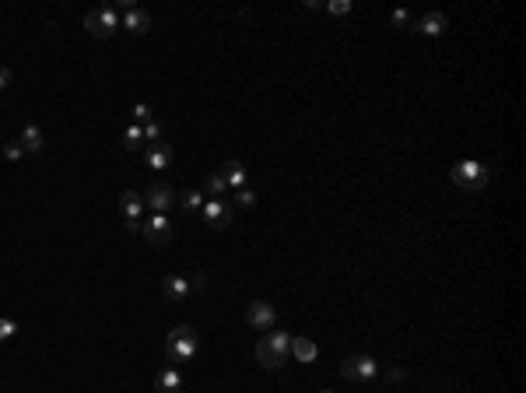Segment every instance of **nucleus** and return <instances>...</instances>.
<instances>
[{"mask_svg": "<svg viewBox=\"0 0 526 393\" xmlns=\"http://www.w3.org/2000/svg\"><path fill=\"white\" fill-rule=\"evenodd\" d=\"M253 355H256V362H260L263 369H281V365L292 358V334L274 330V334L260 337L256 348H253Z\"/></svg>", "mask_w": 526, "mask_h": 393, "instance_id": "obj_1", "label": "nucleus"}, {"mask_svg": "<svg viewBox=\"0 0 526 393\" xmlns=\"http://www.w3.org/2000/svg\"><path fill=\"white\" fill-rule=\"evenodd\" d=\"M197 348H200V334H197V327H190V323L172 327L169 337H165V358H169L172 365H186V362L197 355Z\"/></svg>", "mask_w": 526, "mask_h": 393, "instance_id": "obj_2", "label": "nucleus"}, {"mask_svg": "<svg viewBox=\"0 0 526 393\" xmlns=\"http://www.w3.org/2000/svg\"><path fill=\"white\" fill-rule=\"evenodd\" d=\"M449 179H453V186H460L464 193H477V190L488 186V166L477 162V158L456 162V166L449 168Z\"/></svg>", "mask_w": 526, "mask_h": 393, "instance_id": "obj_3", "label": "nucleus"}, {"mask_svg": "<svg viewBox=\"0 0 526 393\" xmlns=\"http://www.w3.org/2000/svg\"><path fill=\"white\" fill-rule=\"evenodd\" d=\"M119 28V14L116 7H99L84 18V32L95 36V39H113V32Z\"/></svg>", "mask_w": 526, "mask_h": 393, "instance_id": "obj_4", "label": "nucleus"}, {"mask_svg": "<svg viewBox=\"0 0 526 393\" xmlns=\"http://www.w3.org/2000/svg\"><path fill=\"white\" fill-rule=\"evenodd\" d=\"M341 376L351 379V383H365V379H376L379 376V365L368 355H351V358L341 362Z\"/></svg>", "mask_w": 526, "mask_h": 393, "instance_id": "obj_5", "label": "nucleus"}, {"mask_svg": "<svg viewBox=\"0 0 526 393\" xmlns=\"http://www.w3.org/2000/svg\"><path fill=\"white\" fill-rule=\"evenodd\" d=\"M113 7L123 11V21H119V28H126V32H133V36H144L148 28H151V14L144 11V7H137L133 0H116Z\"/></svg>", "mask_w": 526, "mask_h": 393, "instance_id": "obj_6", "label": "nucleus"}, {"mask_svg": "<svg viewBox=\"0 0 526 393\" xmlns=\"http://www.w3.org/2000/svg\"><path fill=\"white\" fill-rule=\"evenodd\" d=\"M119 215L126 222V232H141V222H144V197L137 190H123L119 197Z\"/></svg>", "mask_w": 526, "mask_h": 393, "instance_id": "obj_7", "label": "nucleus"}, {"mask_svg": "<svg viewBox=\"0 0 526 393\" xmlns=\"http://www.w3.org/2000/svg\"><path fill=\"white\" fill-rule=\"evenodd\" d=\"M141 235H144L151 246H169V242H172V225H169L165 215H151V218L141 222Z\"/></svg>", "mask_w": 526, "mask_h": 393, "instance_id": "obj_8", "label": "nucleus"}, {"mask_svg": "<svg viewBox=\"0 0 526 393\" xmlns=\"http://www.w3.org/2000/svg\"><path fill=\"white\" fill-rule=\"evenodd\" d=\"M200 218L204 225H211V228H229L232 225V204L229 200H214V197H207V204L200 208Z\"/></svg>", "mask_w": 526, "mask_h": 393, "instance_id": "obj_9", "label": "nucleus"}, {"mask_svg": "<svg viewBox=\"0 0 526 393\" xmlns=\"http://www.w3.org/2000/svg\"><path fill=\"white\" fill-rule=\"evenodd\" d=\"M175 200H179V193H175L169 183H155V186H148V193H144V204H148L155 215H169V208H172Z\"/></svg>", "mask_w": 526, "mask_h": 393, "instance_id": "obj_10", "label": "nucleus"}, {"mask_svg": "<svg viewBox=\"0 0 526 393\" xmlns=\"http://www.w3.org/2000/svg\"><path fill=\"white\" fill-rule=\"evenodd\" d=\"M274 320H278V309H274L270 302H249V309H246V323H249L253 330H270Z\"/></svg>", "mask_w": 526, "mask_h": 393, "instance_id": "obj_11", "label": "nucleus"}, {"mask_svg": "<svg viewBox=\"0 0 526 393\" xmlns=\"http://www.w3.org/2000/svg\"><path fill=\"white\" fill-rule=\"evenodd\" d=\"M446 28H449V18H446L442 11H428V14H421V18L414 21V32H417V36H428V39L442 36Z\"/></svg>", "mask_w": 526, "mask_h": 393, "instance_id": "obj_12", "label": "nucleus"}, {"mask_svg": "<svg viewBox=\"0 0 526 393\" xmlns=\"http://www.w3.org/2000/svg\"><path fill=\"white\" fill-rule=\"evenodd\" d=\"M162 295H165V302H186V295H190V278H182V274H169V278L162 281Z\"/></svg>", "mask_w": 526, "mask_h": 393, "instance_id": "obj_13", "label": "nucleus"}, {"mask_svg": "<svg viewBox=\"0 0 526 393\" xmlns=\"http://www.w3.org/2000/svg\"><path fill=\"white\" fill-rule=\"evenodd\" d=\"M18 144H21L28 155H35V151H43V148H46V137H43V130H39L35 123H25V126H21V134H18Z\"/></svg>", "mask_w": 526, "mask_h": 393, "instance_id": "obj_14", "label": "nucleus"}, {"mask_svg": "<svg viewBox=\"0 0 526 393\" xmlns=\"http://www.w3.org/2000/svg\"><path fill=\"white\" fill-rule=\"evenodd\" d=\"M144 162H148V168H169V166H172V148H169L165 141H158V144H148V151H144Z\"/></svg>", "mask_w": 526, "mask_h": 393, "instance_id": "obj_15", "label": "nucleus"}, {"mask_svg": "<svg viewBox=\"0 0 526 393\" xmlns=\"http://www.w3.org/2000/svg\"><path fill=\"white\" fill-rule=\"evenodd\" d=\"M155 393H182V376H179V369H162L158 376H155Z\"/></svg>", "mask_w": 526, "mask_h": 393, "instance_id": "obj_16", "label": "nucleus"}, {"mask_svg": "<svg viewBox=\"0 0 526 393\" xmlns=\"http://www.w3.org/2000/svg\"><path fill=\"white\" fill-rule=\"evenodd\" d=\"M221 176H225V183H229V190H246V168H242V162H235V158H229L225 166H221Z\"/></svg>", "mask_w": 526, "mask_h": 393, "instance_id": "obj_17", "label": "nucleus"}, {"mask_svg": "<svg viewBox=\"0 0 526 393\" xmlns=\"http://www.w3.org/2000/svg\"><path fill=\"white\" fill-rule=\"evenodd\" d=\"M292 355L298 362H316V355H319V348H316V340L312 337H292Z\"/></svg>", "mask_w": 526, "mask_h": 393, "instance_id": "obj_18", "label": "nucleus"}, {"mask_svg": "<svg viewBox=\"0 0 526 393\" xmlns=\"http://www.w3.org/2000/svg\"><path fill=\"white\" fill-rule=\"evenodd\" d=\"M207 197H214V200H225V193H229V183H225V176L221 172H211L207 176V190H204Z\"/></svg>", "mask_w": 526, "mask_h": 393, "instance_id": "obj_19", "label": "nucleus"}, {"mask_svg": "<svg viewBox=\"0 0 526 393\" xmlns=\"http://www.w3.org/2000/svg\"><path fill=\"white\" fill-rule=\"evenodd\" d=\"M175 204H182L186 211H200V208L207 204V193H204V190H186V193H179Z\"/></svg>", "mask_w": 526, "mask_h": 393, "instance_id": "obj_20", "label": "nucleus"}, {"mask_svg": "<svg viewBox=\"0 0 526 393\" xmlns=\"http://www.w3.org/2000/svg\"><path fill=\"white\" fill-rule=\"evenodd\" d=\"M141 144H144V130L133 123V126L123 134V148H126V151H141Z\"/></svg>", "mask_w": 526, "mask_h": 393, "instance_id": "obj_21", "label": "nucleus"}, {"mask_svg": "<svg viewBox=\"0 0 526 393\" xmlns=\"http://www.w3.org/2000/svg\"><path fill=\"white\" fill-rule=\"evenodd\" d=\"M141 130H144V141H148V144H158V141H162V126H158L155 119H151V123H144Z\"/></svg>", "mask_w": 526, "mask_h": 393, "instance_id": "obj_22", "label": "nucleus"}, {"mask_svg": "<svg viewBox=\"0 0 526 393\" xmlns=\"http://www.w3.org/2000/svg\"><path fill=\"white\" fill-rule=\"evenodd\" d=\"M21 155H25V148H21V144H18V137H14V141H7V144H4V158H7V162H18V158H21Z\"/></svg>", "mask_w": 526, "mask_h": 393, "instance_id": "obj_23", "label": "nucleus"}, {"mask_svg": "<svg viewBox=\"0 0 526 393\" xmlns=\"http://www.w3.org/2000/svg\"><path fill=\"white\" fill-rule=\"evenodd\" d=\"M235 208H256V193L246 186V190H239L235 193Z\"/></svg>", "mask_w": 526, "mask_h": 393, "instance_id": "obj_24", "label": "nucleus"}, {"mask_svg": "<svg viewBox=\"0 0 526 393\" xmlns=\"http://www.w3.org/2000/svg\"><path fill=\"white\" fill-rule=\"evenodd\" d=\"M14 334H18V323L7 320V316H0V340H11Z\"/></svg>", "mask_w": 526, "mask_h": 393, "instance_id": "obj_25", "label": "nucleus"}, {"mask_svg": "<svg viewBox=\"0 0 526 393\" xmlns=\"http://www.w3.org/2000/svg\"><path fill=\"white\" fill-rule=\"evenodd\" d=\"M133 119H137V126H144V123H151V106H144V102H137V106H133Z\"/></svg>", "mask_w": 526, "mask_h": 393, "instance_id": "obj_26", "label": "nucleus"}, {"mask_svg": "<svg viewBox=\"0 0 526 393\" xmlns=\"http://www.w3.org/2000/svg\"><path fill=\"white\" fill-rule=\"evenodd\" d=\"M327 11L341 18V14H351V4H348V0H330V4H327Z\"/></svg>", "mask_w": 526, "mask_h": 393, "instance_id": "obj_27", "label": "nucleus"}, {"mask_svg": "<svg viewBox=\"0 0 526 393\" xmlns=\"http://www.w3.org/2000/svg\"><path fill=\"white\" fill-rule=\"evenodd\" d=\"M390 21H393L397 28H404V25H410V14H407V11H404V7H397V11L390 14Z\"/></svg>", "mask_w": 526, "mask_h": 393, "instance_id": "obj_28", "label": "nucleus"}, {"mask_svg": "<svg viewBox=\"0 0 526 393\" xmlns=\"http://www.w3.org/2000/svg\"><path fill=\"white\" fill-rule=\"evenodd\" d=\"M386 379H390V383H404V379H407V372H404V369H390V372H386Z\"/></svg>", "mask_w": 526, "mask_h": 393, "instance_id": "obj_29", "label": "nucleus"}, {"mask_svg": "<svg viewBox=\"0 0 526 393\" xmlns=\"http://www.w3.org/2000/svg\"><path fill=\"white\" fill-rule=\"evenodd\" d=\"M190 288H207V274H193V278H190Z\"/></svg>", "mask_w": 526, "mask_h": 393, "instance_id": "obj_30", "label": "nucleus"}, {"mask_svg": "<svg viewBox=\"0 0 526 393\" xmlns=\"http://www.w3.org/2000/svg\"><path fill=\"white\" fill-rule=\"evenodd\" d=\"M4 88H11V70H7V67H0V92H4Z\"/></svg>", "mask_w": 526, "mask_h": 393, "instance_id": "obj_31", "label": "nucleus"}, {"mask_svg": "<svg viewBox=\"0 0 526 393\" xmlns=\"http://www.w3.org/2000/svg\"><path fill=\"white\" fill-rule=\"evenodd\" d=\"M319 393H334V390H319Z\"/></svg>", "mask_w": 526, "mask_h": 393, "instance_id": "obj_32", "label": "nucleus"}]
</instances>
